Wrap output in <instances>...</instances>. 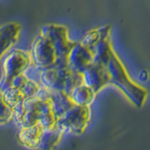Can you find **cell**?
Segmentation results:
<instances>
[{"mask_svg":"<svg viewBox=\"0 0 150 150\" xmlns=\"http://www.w3.org/2000/svg\"><path fill=\"white\" fill-rule=\"evenodd\" d=\"M40 34L53 44L56 58H68L75 42L69 40L67 27L60 25H47L41 28Z\"/></svg>","mask_w":150,"mask_h":150,"instance_id":"obj_4","label":"cell"},{"mask_svg":"<svg viewBox=\"0 0 150 150\" xmlns=\"http://www.w3.org/2000/svg\"><path fill=\"white\" fill-rule=\"evenodd\" d=\"M106 67L110 73L111 83L118 87L133 105L136 107H142L147 98L146 89L139 86L131 81L123 64L115 53H112Z\"/></svg>","mask_w":150,"mask_h":150,"instance_id":"obj_1","label":"cell"},{"mask_svg":"<svg viewBox=\"0 0 150 150\" xmlns=\"http://www.w3.org/2000/svg\"><path fill=\"white\" fill-rule=\"evenodd\" d=\"M28 77L25 73H21L19 75H16L15 77H13L11 79V83H9V87H13V88H17L20 89L25 86V83L27 82Z\"/></svg>","mask_w":150,"mask_h":150,"instance_id":"obj_20","label":"cell"},{"mask_svg":"<svg viewBox=\"0 0 150 150\" xmlns=\"http://www.w3.org/2000/svg\"><path fill=\"white\" fill-rule=\"evenodd\" d=\"M90 119L89 105L73 104L69 109L57 118L55 127L63 131V133L81 135L86 130Z\"/></svg>","mask_w":150,"mask_h":150,"instance_id":"obj_3","label":"cell"},{"mask_svg":"<svg viewBox=\"0 0 150 150\" xmlns=\"http://www.w3.org/2000/svg\"><path fill=\"white\" fill-rule=\"evenodd\" d=\"M22 26L17 22H11L2 25L0 28V42H1V57L6 52L17 42Z\"/></svg>","mask_w":150,"mask_h":150,"instance_id":"obj_8","label":"cell"},{"mask_svg":"<svg viewBox=\"0 0 150 150\" xmlns=\"http://www.w3.org/2000/svg\"><path fill=\"white\" fill-rule=\"evenodd\" d=\"M47 100L50 101L53 111L57 118L65 114L73 105V102L69 95L65 91H55L49 89Z\"/></svg>","mask_w":150,"mask_h":150,"instance_id":"obj_10","label":"cell"},{"mask_svg":"<svg viewBox=\"0 0 150 150\" xmlns=\"http://www.w3.org/2000/svg\"><path fill=\"white\" fill-rule=\"evenodd\" d=\"M13 107L6 102L3 98H1V112H0V124L4 125L8 121L12 120Z\"/></svg>","mask_w":150,"mask_h":150,"instance_id":"obj_19","label":"cell"},{"mask_svg":"<svg viewBox=\"0 0 150 150\" xmlns=\"http://www.w3.org/2000/svg\"><path fill=\"white\" fill-rule=\"evenodd\" d=\"M93 52V62L102 66H107L111 59V56L114 53L111 44L110 39H101L96 44L92 50Z\"/></svg>","mask_w":150,"mask_h":150,"instance_id":"obj_13","label":"cell"},{"mask_svg":"<svg viewBox=\"0 0 150 150\" xmlns=\"http://www.w3.org/2000/svg\"><path fill=\"white\" fill-rule=\"evenodd\" d=\"M63 135H64L63 131L60 130L57 127L43 129L42 130V134L38 148L39 149L54 148L56 144H58L60 143Z\"/></svg>","mask_w":150,"mask_h":150,"instance_id":"obj_15","label":"cell"},{"mask_svg":"<svg viewBox=\"0 0 150 150\" xmlns=\"http://www.w3.org/2000/svg\"><path fill=\"white\" fill-rule=\"evenodd\" d=\"M100 40H101L100 34V32H98V29L97 28V29H92L90 31H88L86 34L83 36V40H81V43L92 51L94 49V47L96 46V44Z\"/></svg>","mask_w":150,"mask_h":150,"instance_id":"obj_18","label":"cell"},{"mask_svg":"<svg viewBox=\"0 0 150 150\" xmlns=\"http://www.w3.org/2000/svg\"><path fill=\"white\" fill-rule=\"evenodd\" d=\"M40 88L41 86L39 83L28 79L27 82L25 83V86L21 88V91L23 93L25 100H28V98H36L38 96V94H39Z\"/></svg>","mask_w":150,"mask_h":150,"instance_id":"obj_17","label":"cell"},{"mask_svg":"<svg viewBox=\"0 0 150 150\" xmlns=\"http://www.w3.org/2000/svg\"><path fill=\"white\" fill-rule=\"evenodd\" d=\"M93 62V52L81 42H75L68 55L69 68L75 72L83 73Z\"/></svg>","mask_w":150,"mask_h":150,"instance_id":"obj_7","label":"cell"},{"mask_svg":"<svg viewBox=\"0 0 150 150\" xmlns=\"http://www.w3.org/2000/svg\"><path fill=\"white\" fill-rule=\"evenodd\" d=\"M39 110H40V98H32L25 100V115L21 122V127H29L39 122Z\"/></svg>","mask_w":150,"mask_h":150,"instance_id":"obj_11","label":"cell"},{"mask_svg":"<svg viewBox=\"0 0 150 150\" xmlns=\"http://www.w3.org/2000/svg\"><path fill=\"white\" fill-rule=\"evenodd\" d=\"M57 117L53 111V108L49 100L40 98V110H39V123L43 129L54 128L56 125Z\"/></svg>","mask_w":150,"mask_h":150,"instance_id":"obj_12","label":"cell"},{"mask_svg":"<svg viewBox=\"0 0 150 150\" xmlns=\"http://www.w3.org/2000/svg\"><path fill=\"white\" fill-rule=\"evenodd\" d=\"M2 58V76L0 82L1 92L9 87V83L13 77L23 73L32 63L30 52L18 49L8 52Z\"/></svg>","mask_w":150,"mask_h":150,"instance_id":"obj_2","label":"cell"},{"mask_svg":"<svg viewBox=\"0 0 150 150\" xmlns=\"http://www.w3.org/2000/svg\"><path fill=\"white\" fill-rule=\"evenodd\" d=\"M1 98H3L8 104H9L11 107H14L17 103L25 100L20 89L13 87H8L5 91L1 92Z\"/></svg>","mask_w":150,"mask_h":150,"instance_id":"obj_16","label":"cell"},{"mask_svg":"<svg viewBox=\"0 0 150 150\" xmlns=\"http://www.w3.org/2000/svg\"><path fill=\"white\" fill-rule=\"evenodd\" d=\"M30 55L32 63L41 68L52 67L56 60V54L51 41L41 34L32 42Z\"/></svg>","mask_w":150,"mask_h":150,"instance_id":"obj_5","label":"cell"},{"mask_svg":"<svg viewBox=\"0 0 150 150\" xmlns=\"http://www.w3.org/2000/svg\"><path fill=\"white\" fill-rule=\"evenodd\" d=\"M82 75L83 83L88 86L95 93L100 91L108 83H111V77L107 67L95 62L89 65Z\"/></svg>","mask_w":150,"mask_h":150,"instance_id":"obj_6","label":"cell"},{"mask_svg":"<svg viewBox=\"0 0 150 150\" xmlns=\"http://www.w3.org/2000/svg\"><path fill=\"white\" fill-rule=\"evenodd\" d=\"M95 94L96 93L88 86L82 83L81 84L73 88V90L69 94V97L71 98L73 104L84 106L90 104Z\"/></svg>","mask_w":150,"mask_h":150,"instance_id":"obj_14","label":"cell"},{"mask_svg":"<svg viewBox=\"0 0 150 150\" xmlns=\"http://www.w3.org/2000/svg\"><path fill=\"white\" fill-rule=\"evenodd\" d=\"M43 129L38 123L29 127H21L17 130V138L27 148H38Z\"/></svg>","mask_w":150,"mask_h":150,"instance_id":"obj_9","label":"cell"}]
</instances>
